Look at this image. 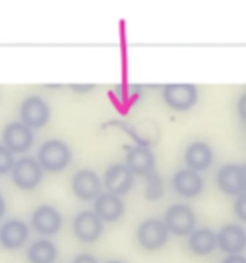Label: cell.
Segmentation results:
<instances>
[{"instance_id": "obj_16", "label": "cell", "mask_w": 246, "mask_h": 263, "mask_svg": "<svg viewBox=\"0 0 246 263\" xmlns=\"http://www.w3.org/2000/svg\"><path fill=\"white\" fill-rule=\"evenodd\" d=\"M94 212L106 222H115L121 218L124 205L116 194L106 192L100 193L94 202Z\"/></svg>"}, {"instance_id": "obj_5", "label": "cell", "mask_w": 246, "mask_h": 263, "mask_svg": "<svg viewBox=\"0 0 246 263\" xmlns=\"http://www.w3.org/2000/svg\"><path fill=\"white\" fill-rule=\"evenodd\" d=\"M3 144L13 153L27 152L34 143L33 130L22 121L11 122L5 127L3 134Z\"/></svg>"}, {"instance_id": "obj_6", "label": "cell", "mask_w": 246, "mask_h": 263, "mask_svg": "<svg viewBox=\"0 0 246 263\" xmlns=\"http://www.w3.org/2000/svg\"><path fill=\"white\" fill-rule=\"evenodd\" d=\"M138 243L147 251H155L162 248L167 241L168 230L161 220L148 219L143 222L138 229Z\"/></svg>"}, {"instance_id": "obj_24", "label": "cell", "mask_w": 246, "mask_h": 263, "mask_svg": "<svg viewBox=\"0 0 246 263\" xmlns=\"http://www.w3.org/2000/svg\"><path fill=\"white\" fill-rule=\"evenodd\" d=\"M238 110H239V117L244 122H246V92L241 95L239 98Z\"/></svg>"}, {"instance_id": "obj_4", "label": "cell", "mask_w": 246, "mask_h": 263, "mask_svg": "<svg viewBox=\"0 0 246 263\" xmlns=\"http://www.w3.org/2000/svg\"><path fill=\"white\" fill-rule=\"evenodd\" d=\"M20 116L22 123L33 130L47 124L50 117V110L44 98L38 95H30L22 103Z\"/></svg>"}, {"instance_id": "obj_10", "label": "cell", "mask_w": 246, "mask_h": 263, "mask_svg": "<svg viewBox=\"0 0 246 263\" xmlns=\"http://www.w3.org/2000/svg\"><path fill=\"white\" fill-rule=\"evenodd\" d=\"M72 186L76 197L87 202L95 200L100 195L102 183L94 170L81 169L73 176Z\"/></svg>"}, {"instance_id": "obj_17", "label": "cell", "mask_w": 246, "mask_h": 263, "mask_svg": "<svg viewBox=\"0 0 246 263\" xmlns=\"http://www.w3.org/2000/svg\"><path fill=\"white\" fill-rule=\"evenodd\" d=\"M173 185L176 192L183 197H196L202 191L203 180L195 170L183 169L174 175Z\"/></svg>"}, {"instance_id": "obj_2", "label": "cell", "mask_w": 246, "mask_h": 263, "mask_svg": "<svg viewBox=\"0 0 246 263\" xmlns=\"http://www.w3.org/2000/svg\"><path fill=\"white\" fill-rule=\"evenodd\" d=\"M11 172L15 186L22 190H34L43 180V168L39 161L31 157H23L15 161Z\"/></svg>"}, {"instance_id": "obj_20", "label": "cell", "mask_w": 246, "mask_h": 263, "mask_svg": "<svg viewBox=\"0 0 246 263\" xmlns=\"http://www.w3.org/2000/svg\"><path fill=\"white\" fill-rule=\"evenodd\" d=\"M58 256V250L54 242L46 238L38 239L32 243L27 257L30 263H54Z\"/></svg>"}, {"instance_id": "obj_19", "label": "cell", "mask_w": 246, "mask_h": 263, "mask_svg": "<svg viewBox=\"0 0 246 263\" xmlns=\"http://www.w3.org/2000/svg\"><path fill=\"white\" fill-rule=\"evenodd\" d=\"M217 246V235L209 229H200L192 232L188 238V247L197 256H207Z\"/></svg>"}, {"instance_id": "obj_9", "label": "cell", "mask_w": 246, "mask_h": 263, "mask_svg": "<svg viewBox=\"0 0 246 263\" xmlns=\"http://www.w3.org/2000/svg\"><path fill=\"white\" fill-rule=\"evenodd\" d=\"M32 227L37 233L50 236L58 234L63 226V216L61 212L50 205L38 206L31 217Z\"/></svg>"}, {"instance_id": "obj_7", "label": "cell", "mask_w": 246, "mask_h": 263, "mask_svg": "<svg viewBox=\"0 0 246 263\" xmlns=\"http://www.w3.org/2000/svg\"><path fill=\"white\" fill-rule=\"evenodd\" d=\"M103 231V220L94 212H80L73 220V233L78 240L84 243L96 241Z\"/></svg>"}, {"instance_id": "obj_22", "label": "cell", "mask_w": 246, "mask_h": 263, "mask_svg": "<svg viewBox=\"0 0 246 263\" xmlns=\"http://www.w3.org/2000/svg\"><path fill=\"white\" fill-rule=\"evenodd\" d=\"M15 162L14 153L4 144H0V175L11 172Z\"/></svg>"}, {"instance_id": "obj_25", "label": "cell", "mask_w": 246, "mask_h": 263, "mask_svg": "<svg viewBox=\"0 0 246 263\" xmlns=\"http://www.w3.org/2000/svg\"><path fill=\"white\" fill-rule=\"evenodd\" d=\"M73 263H98L96 258L89 254H80L74 258Z\"/></svg>"}, {"instance_id": "obj_3", "label": "cell", "mask_w": 246, "mask_h": 263, "mask_svg": "<svg viewBox=\"0 0 246 263\" xmlns=\"http://www.w3.org/2000/svg\"><path fill=\"white\" fill-rule=\"evenodd\" d=\"M164 223L168 232L178 236H185L191 234L196 227V214L188 205L175 204L167 209Z\"/></svg>"}, {"instance_id": "obj_1", "label": "cell", "mask_w": 246, "mask_h": 263, "mask_svg": "<svg viewBox=\"0 0 246 263\" xmlns=\"http://www.w3.org/2000/svg\"><path fill=\"white\" fill-rule=\"evenodd\" d=\"M72 150L61 139H48L44 141L38 152V160L41 167L49 173L64 171L72 161Z\"/></svg>"}, {"instance_id": "obj_18", "label": "cell", "mask_w": 246, "mask_h": 263, "mask_svg": "<svg viewBox=\"0 0 246 263\" xmlns=\"http://www.w3.org/2000/svg\"><path fill=\"white\" fill-rule=\"evenodd\" d=\"M185 160L189 169L196 172L204 171L212 164L214 154L207 143L203 141H196L189 144L187 148Z\"/></svg>"}, {"instance_id": "obj_27", "label": "cell", "mask_w": 246, "mask_h": 263, "mask_svg": "<svg viewBox=\"0 0 246 263\" xmlns=\"http://www.w3.org/2000/svg\"><path fill=\"white\" fill-rule=\"evenodd\" d=\"M72 88L78 93H86L91 89H93L94 86H92V85H73Z\"/></svg>"}, {"instance_id": "obj_15", "label": "cell", "mask_w": 246, "mask_h": 263, "mask_svg": "<svg viewBox=\"0 0 246 263\" xmlns=\"http://www.w3.org/2000/svg\"><path fill=\"white\" fill-rule=\"evenodd\" d=\"M126 165L133 174L146 176L154 171V154L149 148L143 145L132 147L126 155Z\"/></svg>"}, {"instance_id": "obj_30", "label": "cell", "mask_w": 246, "mask_h": 263, "mask_svg": "<svg viewBox=\"0 0 246 263\" xmlns=\"http://www.w3.org/2000/svg\"><path fill=\"white\" fill-rule=\"evenodd\" d=\"M106 263H124L122 261H119V260H111V261H108V262Z\"/></svg>"}, {"instance_id": "obj_26", "label": "cell", "mask_w": 246, "mask_h": 263, "mask_svg": "<svg viewBox=\"0 0 246 263\" xmlns=\"http://www.w3.org/2000/svg\"><path fill=\"white\" fill-rule=\"evenodd\" d=\"M221 263H246V257L239 255H230Z\"/></svg>"}, {"instance_id": "obj_13", "label": "cell", "mask_w": 246, "mask_h": 263, "mask_svg": "<svg viewBox=\"0 0 246 263\" xmlns=\"http://www.w3.org/2000/svg\"><path fill=\"white\" fill-rule=\"evenodd\" d=\"M28 238L29 229L22 220H9L0 228V243L8 250L22 248Z\"/></svg>"}, {"instance_id": "obj_23", "label": "cell", "mask_w": 246, "mask_h": 263, "mask_svg": "<svg viewBox=\"0 0 246 263\" xmlns=\"http://www.w3.org/2000/svg\"><path fill=\"white\" fill-rule=\"evenodd\" d=\"M234 211L239 220L246 222V192L239 194V197L237 198Z\"/></svg>"}, {"instance_id": "obj_28", "label": "cell", "mask_w": 246, "mask_h": 263, "mask_svg": "<svg viewBox=\"0 0 246 263\" xmlns=\"http://www.w3.org/2000/svg\"><path fill=\"white\" fill-rule=\"evenodd\" d=\"M5 211H6V203H5L4 198L0 195V218L4 215Z\"/></svg>"}, {"instance_id": "obj_14", "label": "cell", "mask_w": 246, "mask_h": 263, "mask_svg": "<svg viewBox=\"0 0 246 263\" xmlns=\"http://www.w3.org/2000/svg\"><path fill=\"white\" fill-rule=\"evenodd\" d=\"M217 245L229 255H239L246 248V231L239 225L229 224L221 229L217 236Z\"/></svg>"}, {"instance_id": "obj_8", "label": "cell", "mask_w": 246, "mask_h": 263, "mask_svg": "<svg viewBox=\"0 0 246 263\" xmlns=\"http://www.w3.org/2000/svg\"><path fill=\"white\" fill-rule=\"evenodd\" d=\"M163 96L170 108L187 110L197 102L198 91L196 86L191 84H169L164 88Z\"/></svg>"}, {"instance_id": "obj_29", "label": "cell", "mask_w": 246, "mask_h": 263, "mask_svg": "<svg viewBox=\"0 0 246 263\" xmlns=\"http://www.w3.org/2000/svg\"><path fill=\"white\" fill-rule=\"evenodd\" d=\"M242 168H243V171H244V177H245L246 182V163L245 164H242Z\"/></svg>"}, {"instance_id": "obj_21", "label": "cell", "mask_w": 246, "mask_h": 263, "mask_svg": "<svg viewBox=\"0 0 246 263\" xmlns=\"http://www.w3.org/2000/svg\"><path fill=\"white\" fill-rule=\"evenodd\" d=\"M145 195L149 201H157L164 196L165 187L162 178L155 171L146 175Z\"/></svg>"}, {"instance_id": "obj_12", "label": "cell", "mask_w": 246, "mask_h": 263, "mask_svg": "<svg viewBox=\"0 0 246 263\" xmlns=\"http://www.w3.org/2000/svg\"><path fill=\"white\" fill-rule=\"evenodd\" d=\"M134 184V174L126 164L116 163L104 174V185L110 193L117 196L127 193Z\"/></svg>"}, {"instance_id": "obj_11", "label": "cell", "mask_w": 246, "mask_h": 263, "mask_svg": "<svg viewBox=\"0 0 246 263\" xmlns=\"http://www.w3.org/2000/svg\"><path fill=\"white\" fill-rule=\"evenodd\" d=\"M217 184L220 190L230 196L246 192L245 177L242 165L230 163L219 169Z\"/></svg>"}]
</instances>
